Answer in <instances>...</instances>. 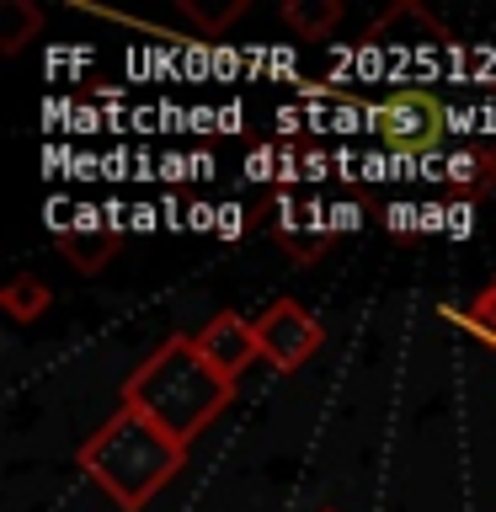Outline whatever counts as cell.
<instances>
[{
	"instance_id": "1",
	"label": "cell",
	"mask_w": 496,
	"mask_h": 512,
	"mask_svg": "<svg viewBox=\"0 0 496 512\" xmlns=\"http://www.w3.org/2000/svg\"><path fill=\"white\" fill-rule=\"evenodd\" d=\"M230 395H235V379H224L192 336L160 342L123 384V406L150 416L176 443H192L203 427H214V416L230 406Z\"/></svg>"
},
{
	"instance_id": "2",
	"label": "cell",
	"mask_w": 496,
	"mask_h": 512,
	"mask_svg": "<svg viewBox=\"0 0 496 512\" xmlns=\"http://www.w3.org/2000/svg\"><path fill=\"white\" fill-rule=\"evenodd\" d=\"M182 464H187V443H176L171 432H160L150 416H139L128 406L118 416H107L80 443V470L128 512H139Z\"/></svg>"
},
{
	"instance_id": "3",
	"label": "cell",
	"mask_w": 496,
	"mask_h": 512,
	"mask_svg": "<svg viewBox=\"0 0 496 512\" xmlns=\"http://www.w3.org/2000/svg\"><path fill=\"white\" fill-rule=\"evenodd\" d=\"M368 134H379L384 155H411V160H438L443 139L454 134V107L422 86L390 91L368 102Z\"/></svg>"
},
{
	"instance_id": "4",
	"label": "cell",
	"mask_w": 496,
	"mask_h": 512,
	"mask_svg": "<svg viewBox=\"0 0 496 512\" xmlns=\"http://www.w3.org/2000/svg\"><path fill=\"white\" fill-rule=\"evenodd\" d=\"M256 342H262V358L272 368L294 374V368H304L320 352L326 331H320V320L310 310H299L294 299H272L262 310V320H256Z\"/></svg>"
},
{
	"instance_id": "5",
	"label": "cell",
	"mask_w": 496,
	"mask_h": 512,
	"mask_svg": "<svg viewBox=\"0 0 496 512\" xmlns=\"http://www.w3.org/2000/svg\"><path fill=\"white\" fill-rule=\"evenodd\" d=\"M192 342H198V352L219 368L224 379H235L240 368H246V363L256 358V352H262V342H256V326H251L246 315H235V310L214 315L198 336H192Z\"/></svg>"
},
{
	"instance_id": "6",
	"label": "cell",
	"mask_w": 496,
	"mask_h": 512,
	"mask_svg": "<svg viewBox=\"0 0 496 512\" xmlns=\"http://www.w3.org/2000/svg\"><path fill=\"white\" fill-rule=\"evenodd\" d=\"M59 251L70 256V267H80V272H102L112 262V251H118V230L107 224V208L96 224H80V230L59 235Z\"/></svg>"
},
{
	"instance_id": "7",
	"label": "cell",
	"mask_w": 496,
	"mask_h": 512,
	"mask_svg": "<svg viewBox=\"0 0 496 512\" xmlns=\"http://www.w3.org/2000/svg\"><path fill=\"white\" fill-rule=\"evenodd\" d=\"M48 304H54V294H48V283L43 278H32V272H16V278L0 288V310H6L11 320H38L48 315Z\"/></svg>"
},
{
	"instance_id": "8",
	"label": "cell",
	"mask_w": 496,
	"mask_h": 512,
	"mask_svg": "<svg viewBox=\"0 0 496 512\" xmlns=\"http://www.w3.org/2000/svg\"><path fill=\"white\" fill-rule=\"evenodd\" d=\"M443 176H448L454 187L470 192V203H475L480 192L496 182V150H459V155H448V160H443Z\"/></svg>"
},
{
	"instance_id": "9",
	"label": "cell",
	"mask_w": 496,
	"mask_h": 512,
	"mask_svg": "<svg viewBox=\"0 0 496 512\" xmlns=\"http://www.w3.org/2000/svg\"><path fill=\"white\" fill-rule=\"evenodd\" d=\"M283 22L299 32V38H326V32L342 22V0H283Z\"/></svg>"
},
{
	"instance_id": "10",
	"label": "cell",
	"mask_w": 496,
	"mask_h": 512,
	"mask_svg": "<svg viewBox=\"0 0 496 512\" xmlns=\"http://www.w3.org/2000/svg\"><path fill=\"white\" fill-rule=\"evenodd\" d=\"M38 27H43V11L32 6V0H6V6H0V48H6V54H16Z\"/></svg>"
},
{
	"instance_id": "11",
	"label": "cell",
	"mask_w": 496,
	"mask_h": 512,
	"mask_svg": "<svg viewBox=\"0 0 496 512\" xmlns=\"http://www.w3.org/2000/svg\"><path fill=\"white\" fill-rule=\"evenodd\" d=\"M182 11L192 16V22H203L208 32L230 27L235 16H246V0H224V6H208V0H182Z\"/></svg>"
},
{
	"instance_id": "12",
	"label": "cell",
	"mask_w": 496,
	"mask_h": 512,
	"mask_svg": "<svg viewBox=\"0 0 496 512\" xmlns=\"http://www.w3.org/2000/svg\"><path fill=\"white\" fill-rule=\"evenodd\" d=\"M214 235H219V240H240V235H246V208H240V203H219Z\"/></svg>"
},
{
	"instance_id": "13",
	"label": "cell",
	"mask_w": 496,
	"mask_h": 512,
	"mask_svg": "<svg viewBox=\"0 0 496 512\" xmlns=\"http://www.w3.org/2000/svg\"><path fill=\"white\" fill-rule=\"evenodd\" d=\"M384 224H390L395 235H411V230H422V208H411V203H390V208H384Z\"/></svg>"
},
{
	"instance_id": "14",
	"label": "cell",
	"mask_w": 496,
	"mask_h": 512,
	"mask_svg": "<svg viewBox=\"0 0 496 512\" xmlns=\"http://www.w3.org/2000/svg\"><path fill=\"white\" fill-rule=\"evenodd\" d=\"M272 160H278V150H267V144H262V150H251V155H246V176H251V182L278 176V171H272Z\"/></svg>"
},
{
	"instance_id": "15",
	"label": "cell",
	"mask_w": 496,
	"mask_h": 512,
	"mask_svg": "<svg viewBox=\"0 0 496 512\" xmlns=\"http://www.w3.org/2000/svg\"><path fill=\"white\" fill-rule=\"evenodd\" d=\"M475 230V203H454L448 208V235H470Z\"/></svg>"
},
{
	"instance_id": "16",
	"label": "cell",
	"mask_w": 496,
	"mask_h": 512,
	"mask_svg": "<svg viewBox=\"0 0 496 512\" xmlns=\"http://www.w3.org/2000/svg\"><path fill=\"white\" fill-rule=\"evenodd\" d=\"M219 224V208L214 203H192L187 208V230H214Z\"/></svg>"
},
{
	"instance_id": "17",
	"label": "cell",
	"mask_w": 496,
	"mask_h": 512,
	"mask_svg": "<svg viewBox=\"0 0 496 512\" xmlns=\"http://www.w3.org/2000/svg\"><path fill=\"white\" fill-rule=\"evenodd\" d=\"M363 224V208L358 203H336L331 208V230H358Z\"/></svg>"
},
{
	"instance_id": "18",
	"label": "cell",
	"mask_w": 496,
	"mask_h": 512,
	"mask_svg": "<svg viewBox=\"0 0 496 512\" xmlns=\"http://www.w3.org/2000/svg\"><path fill=\"white\" fill-rule=\"evenodd\" d=\"M128 224H134V230H155V224H166V214L150 203H139V208H128Z\"/></svg>"
},
{
	"instance_id": "19",
	"label": "cell",
	"mask_w": 496,
	"mask_h": 512,
	"mask_svg": "<svg viewBox=\"0 0 496 512\" xmlns=\"http://www.w3.org/2000/svg\"><path fill=\"white\" fill-rule=\"evenodd\" d=\"M320 176H331V160L320 150H304V182H320Z\"/></svg>"
},
{
	"instance_id": "20",
	"label": "cell",
	"mask_w": 496,
	"mask_h": 512,
	"mask_svg": "<svg viewBox=\"0 0 496 512\" xmlns=\"http://www.w3.org/2000/svg\"><path fill=\"white\" fill-rule=\"evenodd\" d=\"M187 166H192L187 155H166V160H160V176H166V182H182V176H192Z\"/></svg>"
},
{
	"instance_id": "21",
	"label": "cell",
	"mask_w": 496,
	"mask_h": 512,
	"mask_svg": "<svg viewBox=\"0 0 496 512\" xmlns=\"http://www.w3.org/2000/svg\"><path fill=\"white\" fill-rule=\"evenodd\" d=\"M422 230H448V208L443 203H427L422 208Z\"/></svg>"
},
{
	"instance_id": "22",
	"label": "cell",
	"mask_w": 496,
	"mask_h": 512,
	"mask_svg": "<svg viewBox=\"0 0 496 512\" xmlns=\"http://www.w3.org/2000/svg\"><path fill=\"white\" fill-rule=\"evenodd\" d=\"M240 118H246V112H240L235 102H230V107H219V134H235V128H240Z\"/></svg>"
},
{
	"instance_id": "23",
	"label": "cell",
	"mask_w": 496,
	"mask_h": 512,
	"mask_svg": "<svg viewBox=\"0 0 496 512\" xmlns=\"http://www.w3.org/2000/svg\"><path fill=\"white\" fill-rule=\"evenodd\" d=\"M278 123H283V134H299V128H304V112L283 107V112H278Z\"/></svg>"
},
{
	"instance_id": "24",
	"label": "cell",
	"mask_w": 496,
	"mask_h": 512,
	"mask_svg": "<svg viewBox=\"0 0 496 512\" xmlns=\"http://www.w3.org/2000/svg\"><path fill=\"white\" fill-rule=\"evenodd\" d=\"M214 70H219L224 80H230V75L240 70V59H235V54H224V48H219V54H214Z\"/></svg>"
},
{
	"instance_id": "25",
	"label": "cell",
	"mask_w": 496,
	"mask_h": 512,
	"mask_svg": "<svg viewBox=\"0 0 496 512\" xmlns=\"http://www.w3.org/2000/svg\"><path fill=\"white\" fill-rule=\"evenodd\" d=\"M320 512H336V507H320Z\"/></svg>"
}]
</instances>
